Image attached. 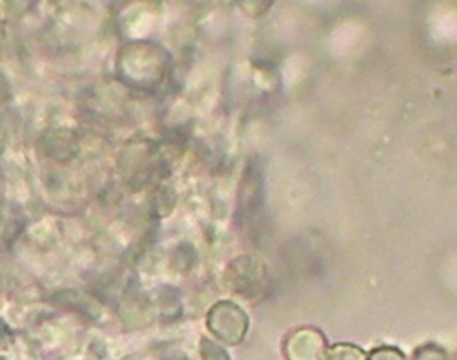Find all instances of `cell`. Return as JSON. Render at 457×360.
<instances>
[{"mask_svg": "<svg viewBox=\"0 0 457 360\" xmlns=\"http://www.w3.org/2000/svg\"><path fill=\"white\" fill-rule=\"evenodd\" d=\"M412 360H450V358L441 346L428 342V344H421L414 349Z\"/></svg>", "mask_w": 457, "mask_h": 360, "instance_id": "cell-3", "label": "cell"}, {"mask_svg": "<svg viewBox=\"0 0 457 360\" xmlns=\"http://www.w3.org/2000/svg\"><path fill=\"white\" fill-rule=\"evenodd\" d=\"M323 360H366L364 351L350 342H339L328 348L323 355Z\"/></svg>", "mask_w": 457, "mask_h": 360, "instance_id": "cell-2", "label": "cell"}, {"mask_svg": "<svg viewBox=\"0 0 457 360\" xmlns=\"http://www.w3.org/2000/svg\"><path fill=\"white\" fill-rule=\"evenodd\" d=\"M325 339L314 328L296 330L287 342L289 360H323Z\"/></svg>", "mask_w": 457, "mask_h": 360, "instance_id": "cell-1", "label": "cell"}, {"mask_svg": "<svg viewBox=\"0 0 457 360\" xmlns=\"http://www.w3.org/2000/svg\"><path fill=\"white\" fill-rule=\"evenodd\" d=\"M366 360H405V355L396 346H377Z\"/></svg>", "mask_w": 457, "mask_h": 360, "instance_id": "cell-4", "label": "cell"}, {"mask_svg": "<svg viewBox=\"0 0 457 360\" xmlns=\"http://www.w3.org/2000/svg\"><path fill=\"white\" fill-rule=\"evenodd\" d=\"M455 360H457V353H455Z\"/></svg>", "mask_w": 457, "mask_h": 360, "instance_id": "cell-5", "label": "cell"}]
</instances>
